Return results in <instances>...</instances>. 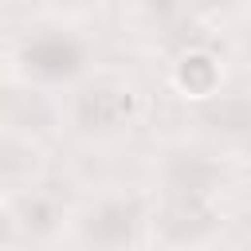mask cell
<instances>
[{
    "instance_id": "277c9868",
    "label": "cell",
    "mask_w": 251,
    "mask_h": 251,
    "mask_svg": "<svg viewBox=\"0 0 251 251\" xmlns=\"http://www.w3.org/2000/svg\"><path fill=\"white\" fill-rule=\"evenodd\" d=\"M133 110V94L126 86H90L75 102V122L90 133H110L118 129Z\"/></svg>"
},
{
    "instance_id": "5b68a950",
    "label": "cell",
    "mask_w": 251,
    "mask_h": 251,
    "mask_svg": "<svg viewBox=\"0 0 251 251\" xmlns=\"http://www.w3.org/2000/svg\"><path fill=\"white\" fill-rule=\"evenodd\" d=\"M157 224H161L165 239H173V243H196V239H204V235L212 231L216 216H212L208 200L169 196V204H165V212H161V220H157Z\"/></svg>"
},
{
    "instance_id": "3957f363",
    "label": "cell",
    "mask_w": 251,
    "mask_h": 251,
    "mask_svg": "<svg viewBox=\"0 0 251 251\" xmlns=\"http://www.w3.org/2000/svg\"><path fill=\"white\" fill-rule=\"evenodd\" d=\"M216 184H220V165L216 161H208L196 149L169 153V161H165V188H169V196L208 200Z\"/></svg>"
},
{
    "instance_id": "8992f818",
    "label": "cell",
    "mask_w": 251,
    "mask_h": 251,
    "mask_svg": "<svg viewBox=\"0 0 251 251\" xmlns=\"http://www.w3.org/2000/svg\"><path fill=\"white\" fill-rule=\"evenodd\" d=\"M27 169H35V153H31L27 145L4 137V141H0V184L27 176Z\"/></svg>"
},
{
    "instance_id": "52a82bcc",
    "label": "cell",
    "mask_w": 251,
    "mask_h": 251,
    "mask_svg": "<svg viewBox=\"0 0 251 251\" xmlns=\"http://www.w3.org/2000/svg\"><path fill=\"white\" fill-rule=\"evenodd\" d=\"M239 133H243V141L251 145V106H243V118H239Z\"/></svg>"
},
{
    "instance_id": "6da1fadb",
    "label": "cell",
    "mask_w": 251,
    "mask_h": 251,
    "mask_svg": "<svg viewBox=\"0 0 251 251\" xmlns=\"http://www.w3.org/2000/svg\"><path fill=\"white\" fill-rule=\"evenodd\" d=\"M20 67L39 82H67L86 67V43L75 31L39 27L20 43Z\"/></svg>"
},
{
    "instance_id": "7a4b0ae2",
    "label": "cell",
    "mask_w": 251,
    "mask_h": 251,
    "mask_svg": "<svg viewBox=\"0 0 251 251\" xmlns=\"http://www.w3.org/2000/svg\"><path fill=\"white\" fill-rule=\"evenodd\" d=\"M137 224H141V204L133 196H102L98 204L86 208L78 231L98 251H122V247H129Z\"/></svg>"
}]
</instances>
